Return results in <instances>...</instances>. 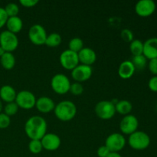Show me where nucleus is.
Masks as SVG:
<instances>
[{
	"mask_svg": "<svg viewBox=\"0 0 157 157\" xmlns=\"http://www.w3.org/2000/svg\"><path fill=\"white\" fill-rule=\"evenodd\" d=\"M18 108L19 107H18V106L17 105V104L15 101L14 102L8 103L4 107V113H6L9 117L13 116V115L16 114L18 110Z\"/></svg>",
	"mask_w": 157,
	"mask_h": 157,
	"instance_id": "nucleus-29",
	"label": "nucleus"
},
{
	"mask_svg": "<svg viewBox=\"0 0 157 157\" xmlns=\"http://www.w3.org/2000/svg\"><path fill=\"white\" fill-rule=\"evenodd\" d=\"M128 144L133 150H144L150 146V137L145 132L136 130L129 136Z\"/></svg>",
	"mask_w": 157,
	"mask_h": 157,
	"instance_id": "nucleus-3",
	"label": "nucleus"
},
{
	"mask_svg": "<svg viewBox=\"0 0 157 157\" xmlns=\"http://www.w3.org/2000/svg\"><path fill=\"white\" fill-rule=\"evenodd\" d=\"M47 32L43 26L41 25H33L29 29V38L32 44L35 45H42L44 44L47 38Z\"/></svg>",
	"mask_w": 157,
	"mask_h": 157,
	"instance_id": "nucleus-8",
	"label": "nucleus"
},
{
	"mask_svg": "<svg viewBox=\"0 0 157 157\" xmlns=\"http://www.w3.org/2000/svg\"><path fill=\"white\" fill-rule=\"evenodd\" d=\"M69 91L74 95H81V94L84 92V87H83L82 84L81 83H78V82H75L73 83V84H71V87H70V90Z\"/></svg>",
	"mask_w": 157,
	"mask_h": 157,
	"instance_id": "nucleus-30",
	"label": "nucleus"
},
{
	"mask_svg": "<svg viewBox=\"0 0 157 157\" xmlns=\"http://www.w3.org/2000/svg\"><path fill=\"white\" fill-rule=\"evenodd\" d=\"M130 50L133 56L143 55V53H144V42L139 39H133L130 44Z\"/></svg>",
	"mask_w": 157,
	"mask_h": 157,
	"instance_id": "nucleus-23",
	"label": "nucleus"
},
{
	"mask_svg": "<svg viewBox=\"0 0 157 157\" xmlns=\"http://www.w3.org/2000/svg\"><path fill=\"white\" fill-rule=\"evenodd\" d=\"M115 109L116 112L122 115H128L131 112L133 109V105L131 103L127 100H122L119 101L115 104Z\"/></svg>",
	"mask_w": 157,
	"mask_h": 157,
	"instance_id": "nucleus-22",
	"label": "nucleus"
},
{
	"mask_svg": "<svg viewBox=\"0 0 157 157\" xmlns=\"http://www.w3.org/2000/svg\"><path fill=\"white\" fill-rule=\"evenodd\" d=\"M148 87L150 90L157 92V76H153L149 80Z\"/></svg>",
	"mask_w": 157,
	"mask_h": 157,
	"instance_id": "nucleus-35",
	"label": "nucleus"
},
{
	"mask_svg": "<svg viewBox=\"0 0 157 157\" xmlns=\"http://www.w3.org/2000/svg\"><path fill=\"white\" fill-rule=\"evenodd\" d=\"M29 150L33 154H38L43 150L42 144L39 140H31L29 144Z\"/></svg>",
	"mask_w": 157,
	"mask_h": 157,
	"instance_id": "nucleus-27",
	"label": "nucleus"
},
{
	"mask_svg": "<svg viewBox=\"0 0 157 157\" xmlns=\"http://www.w3.org/2000/svg\"><path fill=\"white\" fill-rule=\"evenodd\" d=\"M43 149L48 151H55L57 150L61 146V139L55 133H46L42 139L41 140Z\"/></svg>",
	"mask_w": 157,
	"mask_h": 157,
	"instance_id": "nucleus-14",
	"label": "nucleus"
},
{
	"mask_svg": "<svg viewBox=\"0 0 157 157\" xmlns=\"http://www.w3.org/2000/svg\"><path fill=\"white\" fill-rule=\"evenodd\" d=\"M55 103L52 98L48 97H41L36 100V107L37 110L39 112L43 113H48L53 111L55 107Z\"/></svg>",
	"mask_w": 157,
	"mask_h": 157,
	"instance_id": "nucleus-17",
	"label": "nucleus"
},
{
	"mask_svg": "<svg viewBox=\"0 0 157 157\" xmlns=\"http://www.w3.org/2000/svg\"><path fill=\"white\" fill-rule=\"evenodd\" d=\"M107 157H122L119 153H116V152H110Z\"/></svg>",
	"mask_w": 157,
	"mask_h": 157,
	"instance_id": "nucleus-38",
	"label": "nucleus"
},
{
	"mask_svg": "<svg viewBox=\"0 0 157 157\" xmlns=\"http://www.w3.org/2000/svg\"><path fill=\"white\" fill-rule=\"evenodd\" d=\"M110 150L104 146H101L97 150V154L99 157H107L110 153Z\"/></svg>",
	"mask_w": 157,
	"mask_h": 157,
	"instance_id": "nucleus-37",
	"label": "nucleus"
},
{
	"mask_svg": "<svg viewBox=\"0 0 157 157\" xmlns=\"http://www.w3.org/2000/svg\"><path fill=\"white\" fill-rule=\"evenodd\" d=\"M36 100L32 92L29 90H21L17 94L15 102L20 108L29 110L35 107Z\"/></svg>",
	"mask_w": 157,
	"mask_h": 157,
	"instance_id": "nucleus-7",
	"label": "nucleus"
},
{
	"mask_svg": "<svg viewBox=\"0 0 157 157\" xmlns=\"http://www.w3.org/2000/svg\"><path fill=\"white\" fill-rule=\"evenodd\" d=\"M6 25L9 32L16 35L22 29L23 21L18 16L9 17Z\"/></svg>",
	"mask_w": 157,
	"mask_h": 157,
	"instance_id": "nucleus-20",
	"label": "nucleus"
},
{
	"mask_svg": "<svg viewBox=\"0 0 157 157\" xmlns=\"http://www.w3.org/2000/svg\"><path fill=\"white\" fill-rule=\"evenodd\" d=\"M149 70L154 76H157V58L151 59L149 61Z\"/></svg>",
	"mask_w": 157,
	"mask_h": 157,
	"instance_id": "nucleus-34",
	"label": "nucleus"
},
{
	"mask_svg": "<svg viewBox=\"0 0 157 157\" xmlns=\"http://www.w3.org/2000/svg\"><path fill=\"white\" fill-rule=\"evenodd\" d=\"M55 114L61 121H70L77 113V107L72 101H63L55 105Z\"/></svg>",
	"mask_w": 157,
	"mask_h": 157,
	"instance_id": "nucleus-2",
	"label": "nucleus"
},
{
	"mask_svg": "<svg viewBox=\"0 0 157 157\" xmlns=\"http://www.w3.org/2000/svg\"><path fill=\"white\" fill-rule=\"evenodd\" d=\"M16 91L12 86L4 85L0 88V98L7 104L14 102L16 98Z\"/></svg>",
	"mask_w": 157,
	"mask_h": 157,
	"instance_id": "nucleus-19",
	"label": "nucleus"
},
{
	"mask_svg": "<svg viewBox=\"0 0 157 157\" xmlns=\"http://www.w3.org/2000/svg\"><path fill=\"white\" fill-rule=\"evenodd\" d=\"M60 63L64 69L72 71L79 64L78 53L69 49L64 51L60 55Z\"/></svg>",
	"mask_w": 157,
	"mask_h": 157,
	"instance_id": "nucleus-11",
	"label": "nucleus"
},
{
	"mask_svg": "<svg viewBox=\"0 0 157 157\" xmlns=\"http://www.w3.org/2000/svg\"><path fill=\"white\" fill-rule=\"evenodd\" d=\"M135 69L138 71L144 70L147 64V58L144 55L133 56L131 60Z\"/></svg>",
	"mask_w": 157,
	"mask_h": 157,
	"instance_id": "nucleus-24",
	"label": "nucleus"
},
{
	"mask_svg": "<svg viewBox=\"0 0 157 157\" xmlns=\"http://www.w3.org/2000/svg\"><path fill=\"white\" fill-rule=\"evenodd\" d=\"M5 53H6V52H5V50L2 48L1 47V46H0V58H1V57L2 56V55H4Z\"/></svg>",
	"mask_w": 157,
	"mask_h": 157,
	"instance_id": "nucleus-39",
	"label": "nucleus"
},
{
	"mask_svg": "<svg viewBox=\"0 0 157 157\" xmlns=\"http://www.w3.org/2000/svg\"><path fill=\"white\" fill-rule=\"evenodd\" d=\"M20 4L25 8H32L36 6L38 0H20Z\"/></svg>",
	"mask_w": 157,
	"mask_h": 157,
	"instance_id": "nucleus-36",
	"label": "nucleus"
},
{
	"mask_svg": "<svg viewBox=\"0 0 157 157\" xmlns=\"http://www.w3.org/2000/svg\"><path fill=\"white\" fill-rule=\"evenodd\" d=\"M95 113L102 120H110L116 113L115 105L112 101H101L95 106Z\"/></svg>",
	"mask_w": 157,
	"mask_h": 157,
	"instance_id": "nucleus-5",
	"label": "nucleus"
},
{
	"mask_svg": "<svg viewBox=\"0 0 157 157\" xmlns=\"http://www.w3.org/2000/svg\"><path fill=\"white\" fill-rule=\"evenodd\" d=\"M143 55L149 60L157 58V37H153L144 42Z\"/></svg>",
	"mask_w": 157,
	"mask_h": 157,
	"instance_id": "nucleus-16",
	"label": "nucleus"
},
{
	"mask_svg": "<svg viewBox=\"0 0 157 157\" xmlns=\"http://www.w3.org/2000/svg\"><path fill=\"white\" fill-rule=\"evenodd\" d=\"M47 122L40 116H32L25 124V132L31 140H41L47 133Z\"/></svg>",
	"mask_w": 157,
	"mask_h": 157,
	"instance_id": "nucleus-1",
	"label": "nucleus"
},
{
	"mask_svg": "<svg viewBox=\"0 0 157 157\" xmlns=\"http://www.w3.org/2000/svg\"><path fill=\"white\" fill-rule=\"evenodd\" d=\"M0 63L6 70H12L15 65V58L11 52H6L0 58Z\"/></svg>",
	"mask_w": 157,
	"mask_h": 157,
	"instance_id": "nucleus-21",
	"label": "nucleus"
},
{
	"mask_svg": "<svg viewBox=\"0 0 157 157\" xmlns=\"http://www.w3.org/2000/svg\"><path fill=\"white\" fill-rule=\"evenodd\" d=\"M11 124L10 117L6 115V113H0V129H6L9 127Z\"/></svg>",
	"mask_w": 157,
	"mask_h": 157,
	"instance_id": "nucleus-32",
	"label": "nucleus"
},
{
	"mask_svg": "<svg viewBox=\"0 0 157 157\" xmlns=\"http://www.w3.org/2000/svg\"><path fill=\"white\" fill-rule=\"evenodd\" d=\"M0 46L6 52L12 53L18 46V37L8 30L3 31L0 33Z\"/></svg>",
	"mask_w": 157,
	"mask_h": 157,
	"instance_id": "nucleus-6",
	"label": "nucleus"
},
{
	"mask_svg": "<svg viewBox=\"0 0 157 157\" xmlns=\"http://www.w3.org/2000/svg\"><path fill=\"white\" fill-rule=\"evenodd\" d=\"M61 41H62V39H61V36L59 34L52 33L47 36L44 44H46L48 47L55 48L60 45Z\"/></svg>",
	"mask_w": 157,
	"mask_h": 157,
	"instance_id": "nucleus-25",
	"label": "nucleus"
},
{
	"mask_svg": "<svg viewBox=\"0 0 157 157\" xmlns=\"http://www.w3.org/2000/svg\"><path fill=\"white\" fill-rule=\"evenodd\" d=\"M70 80L63 74H57L51 81V87L56 94L63 95L67 94L70 90Z\"/></svg>",
	"mask_w": 157,
	"mask_h": 157,
	"instance_id": "nucleus-4",
	"label": "nucleus"
},
{
	"mask_svg": "<svg viewBox=\"0 0 157 157\" xmlns=\"http://www.w3.org/2000/svg\"><path fill=\"white\" fill-rule=\"evenodd\" d=\"M126 145V139L121 133H113L109 135L105 141V147L110 152L118 153L122 150Z\"/></svg>",
	"mask_w": 157,
	"mask_h": 157,
	"instance_id": "nucleus-9",
	"label": "nucleus"
},
{
	"mask_svg": "<svg viewBox=\"0 0 157 157\" xmlns=\"http://www.w3.org/2000/svg\"><path fill=\"white\" fill-rule=\"evenodd\" d=\"M121 37L125 42L130 43L133 40V33L128 29H124L121 31Z\"/></svg>",
	"mask_w": 157,
	"mask_h": 157,
	"instance_id": "nucleus-31",
	"label": "nucleus"
},
{
	"mask_svg": "<svg viewBox=\"0 0 157 157\" xmlns=\"http://www.w3.org/2000/svg\"><path fill=\"white\" fill-rule=\"evenodd\" d=\"M8 18H9V17H8L4 8L0 7V29L6 25Z\"/></svg>",
	"mask_w": 157,
	"mask_h": 157,
	"instance_id": "nucleus-33",
	"label": "nucleus"
},
{
	"mask_svg": "<svg viewBox=\"0 0 157 157\" xmlns=\"http://www.w3.org/2000/svg\"><path fill=\"white\" fill-rule=\"evenodd\" d=\"M8 17L18 16V12H19V7L18 5L14 2H10L6 5L4 8Z\"/></svg>",
	"mask_w": 157,
	"mask_h": 157,
	"instance_id": "nucleus-28",
	"label": "nucleus"
},
{
	"mask_svg": "<svg viewBox=\"0 0 157 157\" xmlns=\"http://www.w3.org/2000/svg\"><path fill=\"white\" fill-rule=\"evenodd\" d=\"M134 66L131 61H124L120 64L118 68V75L122 79H129L135 73Z\"/></svg>",
	"mask_w": 157,
	"mask_h": 157,
	"instance_id": "nucleus-18",
	"label": "nucleus"
},
{
	"mask_svg": "<svg viewBox=\"0 0 157 157\" xmlns=\"http://www.w3.org/2000/svg\"><path fill=\"white\" fill-rule=\"evenodd\" d=\"M3 106H2V101L0 100V113H2V110Z\"/></svg>",
	"mask_w": 157,
	"mask_h": 157,
	"instance_id": "nucleus-40",
	"label": "nucleus"
},
{
	"mask_svg": "<svg viewBox=\"0 0 157 157\" xmlns=\"http://www.w3.org/2000/svg\"><path fill=\"white\" fill-rule=\"evenodd\" d=\"M138 127H139V121L134 115H126L120 123V130L121 133L129 136L136 132Z\"/></svg>",
	"mask_w": 157,
	"mask_h": 157,
	"instance_id": "nucleus-10",
	"label": "nucleus"
},
{
	"mask_svg": "<svg viewBox=\"0 0 157 157\" xmlns=\"http://www.w3.org/2000/svg\"><path fill=\"white\" fill-rule=\"evenodd\" d=\"M79 62L84 65L91 66L97 60V54L90 48H85L80 51L78 54Z\"/></svg>",
	"mask_w": 157,
	"mask_h": 157,
	"instance_id": "nucleus-15",
	"label": "nucleus"
},
{
	"mask_svg": "<svg viewBox=\"0 0 157 157\" xmlns=\"http://www.w3.org/2000/svg\"><path fill=\"white\" fill-rule=\"evenodd\" d=\"M91 66L78 64L75 68L71 71V77L76 82L81 83L87 81L92 75Z\"/></svg>",
	"mask_w": 157,
	"mask_h": 157,
	"instance_id": "nucleus-13",
	"label": "nucleus"
},
{
	"mask_svg": "<svg viewBox=\"0 0 157 157\" xmlns=\"http://www.w3.org/2000/svg\"><path fill=\"white\" fill-rule=\"evenodd\" d=\"M156 3L153 0H140L135 6V12L139 16L148 17L154 13Z\"/></svg>",
	"mask_w": 157,
	"mask_h": 157,
	"instance_id": "nucleus-12",
	"label": "nucleus"
},
{
	"mask_svg": "<svg viewBox=\"0 0 157 157\" xmlns=\"http://www.w3.org/2000/svg\"><path fill=\"white\" fill-rule=\"evenodd\" d=\"M68 48L70 51H72V52L78 54L80 51L84 48V41L81 38H78V37L73 38L69 41Z\"/></svg>",
	"mask_w": 157,
	"mask_h": 157,
	"instance_id": "nucleus-26",
	"label": "nucleus"
}]
</instances>
